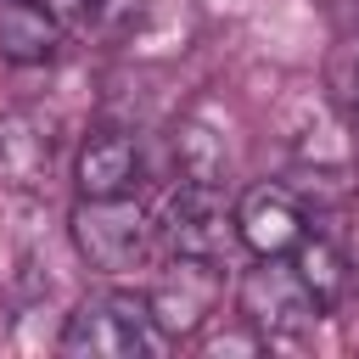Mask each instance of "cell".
<instances>
[{"label":"cell","mask_w":359,"mask_h":359,"mask_svg":"<svg viewBox=\"0 0 359 359\" xmlns=\"http://www.w3.org/2000/svg\"><path fill=\"white\" fill-rule=\"evenodd\" d=\"M157 348H163V325L151 314V297L123 292V286L90 292L62 325L67 359H140V353H157Z\"/></svg>","instance_id":"1"},{"label":"cell","mask_w":359,"mask_h":359,"mask_svg":"<svg viewBox=\"0 0 359 359\" xmlns=\"http://www.w3.org/2000/svg\"><path fill=\"white\" fill-rule=\"evenodd\" d=\"M73 247L101 275H129L157 247V219L129 196H79L73 208Z\"/></svg>","instance_id":"2"},{"label":"cell","mask_w":359,"mask_h":359,"mask_svg":"<svg viewBox=\"0 0 359 359\" xmlns=\"http://www.w3.org/2000/svg\"><path fill=\"white\" fill-rule=\"evenodd\" d=\"M157 241H163L174 258L219 264V258L241 241V230H236V213L224 208V191H219L213 180H180V185L163 196Z\"/></svg>","instance_id":"3"},{"label":"cell","mask_w":359,"mask_h":359,"mask_svg":"<svg viewBox=\"0 0 359 359\" xmlns=\"http://www.w3.org/2000/svg\"><path fill=\"white\" fill-rule=\"evenodd\" d=\"M236 309H241V320H247L258 337H297V331H309V325L325 314V303H320V297L309 292V280L297 275L292 252L258 258V264L241 275V286H236Z\"/></svg>","instance_id":"4"},{"label":"cell","mask_w":359,"mask_h":359,"mask_svg":"<svg viewBox=\"0 0 359 359\" xmlns=\"http://www.w3.org/2000/svg\"><path fill=\"white\" fill-rule=\"evenodd\" d=\"M56 123L34 107L0 112V191H45L56 174Z\"/></svg>","instance_id":"5"},{"label":"cell","mask_w":359,"mask_h":359,"mask_svg":"<svg viewBox=\"0 0 359 359\" xmlns=\"http://www.w3.org/2000/svg\"><path fill=\"white\" fill-rule=\"evenodd\" d=\"M151 297V314L163 325V337H191L208 325L213 303H219V280H213V264L202 258H174V269L146 292Z\"/></svg>","instance_id":"6"},{"label":"cell","mask_w":359,"mask_h":359,"mask_svg":"<svg viewBox=\"0 0 359 359\" xmlns=\"http://www.w3.org/2000/svg\"><path fill=\"white\" fill-rule=\"evenodd\" d=\"M236 230H241V247H252L258 258H280L292 252L309 230H303V208L286 185H252L236 208Z\"/></svg>","instance_id":"7"},{"label":"cell","mask_w":359,"mask_h":359,"mask_svg":"<svg viewBox=\"0 0 359 359\" xmlns=\"http://www.w3.org/2000/svg\"><path fill=\"white\" fill-rule=\"evenodd\" d=\"M62 50V17L50 0H0V56L11 67H45Z\"/></svg>","instance_id":"8"},{"label":"cell","mask_w":359,"mask_h":359,"mask_svg":"<svg viewBox=\"0 0 359 359\" xmlns=\"http://www.w3.org/2000/svg\"><path fill=\"white\" fill-rule=\"evenodd\" d=\"M73 174H79V196H129V185L140 174V146L123 129H95L79 146Z\"/></svg>","instance_id":"9"},{"label":"cell","mask_w":359,"mask_h":359,"mask_svg":"<svg viewBox=\"0 0 359 359\" xmlns=\"http://www.w3.org/2000/svg\"><path fill=\"white\" fill-rule=\"evenodd\" d=\"M292 264H297V275L309 280V292H314L325 309L348 292V258H342V247H337L331 236H303V241L292 247Z\"/></svg>","instance_id":"10"},{"label":"cell","mask_w":359,"mask_h":359,"mask_svg":"<svg viewBox=\"0 0 359 359\" xmlns=\"http://www.w3.org/2000/svg\"><path fill=\"white\" fill-rule=\"evenodd\" d=\"M174 151H180V168H185V180H224V146L208 135V129H180V140H174Z\"/></svg>","instance_id":"11"},{"label":"cell","mask_w":359,"mask_h":359,"mask_svg":"<svg viewBox=\"0 0 359 359\" xmlns=\"http://www.w3.org/2000/svg\"><path fill=\"white\" fill-rule=\"evenodd\" d=\"M342 258H348V280L359 286V219H353V230H348V247H342Z\"/></svg>","instance_id":"12"},{"label":"cell","mask_w":359,"mask_h":359,"mask_svg":"<svg viewBox=\"0 0 359 359\" xmlns=\"http://www.w3.org/2000/svg\"><path fill=\"white\" fill-rule=\"evenodd\" d=\"M337 67H348V79L337 73V84H342V95H348V101H359V56H353V62H337Z\"/></svg>","instance_id":"13"}]
</instances>
